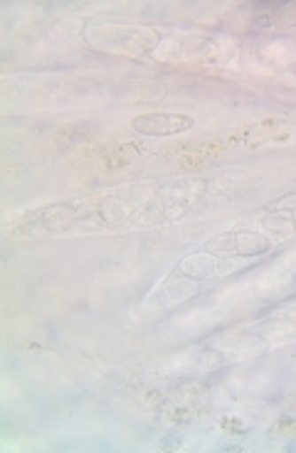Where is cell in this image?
Returning <instances> with one entry per match:
<instances>
[{"instance_id":"obj_2","label":"cell","mask_w":296,"mask_h":453,"mask_svg":"<svg viewBox=\"0 0 296 453\" xmlns=\"http://www.w3.org/2000/svg\"><path fill=\"white\" fill-rule=\"evenodd\" d=\"M131 128L141 134V136H153V138H166V136H181L195 128V119L188 113H171V111H159V113H141L131 121Z\"/></svg>"},{"instance_id":"obj_1","label":"cell","mask_w":296,"mask_h":453,"mask_svg":"<svg viewBox=\"0 0 296 453\" xmlns=\"http://www.w3.org/2000/svg\"><path fill=\"white\" fill-rule=\"evenodd\" d=\"M272 250V242L252 229H228L220 232L215 237H210L203 244L206 254H215V257H262Z\"/></svg>"},{"instance_id":"obj_3","label":"cell","mask_w":296,"mask_h":453,"mask_svg":"<svg viewBox=\"0 0 296 453\" xmlns=\"http://www.w3.org/2000/svg\"><path fill=\"white\" fill-rule=\"evenodd\" d=\"M230 269H235V261L217 259L215 254H206V251L181 261V273L191 276V279H195V281H200V279H210V276L230 272Z\"/></svg>"},{"instance_id":"obj_4","label":"cell","mask_w":296,"mask_h":453,"mask_svg":"<svg viewBox=\"0 0 296 453\" xmlns=\"http://www.w3.org/2000/svg\"><path fill=\"white\" fill-rule=\"evenodd\" d=\"M264 226L277 229V232H294L296 229V195L284 197L282 203L274 207L269 215H264Z\"/></svg>"}]
</instances>
